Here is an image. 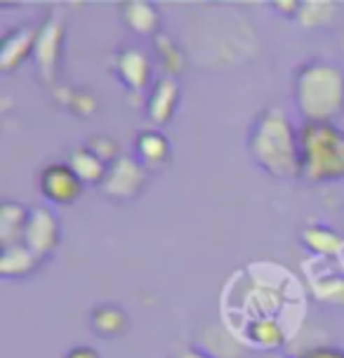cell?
<instances>
[{
  "label": "cell",
  "instance_id": "7402d4cb",
  "mask_svg": "<svg viewBox=\"0 0 344 358\" xmlns=\"http://www.w3.org/2000/svg\"><path fill=\"white\" fill-rule=\"evenodd\" d=\"M64 104L78 116H90L92 111H97V99L90 97L87 92H71V99H66Z\"/></svg>",
  "mask_w": 344,
  "mask_h": 358
},
{
  "label": "cell",
  "instance_id": "d6986e66",
  "mask_svg": "<svg viewBox=\"0 0 344 358\" xmlns=\"http://www.w3.org/2000/svg\"><path fill=\"white\" fill-rule=\"evenodd\" d=\"M154 52H156V62L163 66L165 76H180V71L184 69V50L172 41L170 36H156L154 38Z\"/></svg>",
  "mask_w": 344,
  "mask_h": 358
},
{
  "label": "cell",
  "instance_id": "5bb4252c",
  "mask_svg": "<svg viewBox=\"0 0 344 358\" xmlns=\"http://www.w3.org/2000/svg\"><path fill=\"white\" fill-rule=\"evenodd\" d=\"M90 325L94 335L101 337V340H118L130 328V316L120 304L104 302L90 311Z\"/></svg>",
  "mask_w": 344,
  "mask_h": 358
},
{
  "label": "cell",
  "instance_id": "cb8c5ba5",
  "mask_svg": "<svg viewBox=\"0 0 344 358\" xmlns=\"http://www.w3.org/2000/svg\"><path fill=\"white\" fill-rule=\"evenodd\" d=\"M299 358H344V349H340V347H311Z\"/></svg>",
  "mask_w": 344,
  "mask_h": 358
},
{
  "label": "cell",
  "instance_id": "7c38bea8",
  "mask_svg": "<svg viewBox=\"0 0 344 358\" xmlns=\"http://www.w3.org/2000/svg\"><path fill=\"white\" fill-rule=\"evenodd\" d=\"M135 158L144 165L149 172H156L165 168L172 158V144L168 134L158 127H144L135 134Z\"/></svg>",
  "mask_w": 344,
  "mask_h": 358
},
{
  "label": "cell",
  "instance_id": "7a4b0ae2",
  "mask_svg": "<svg viewBox=\"0 0 344 358\" xmlns=\"http://www.w3.org/2000/svg\"><path fill=\"white\" fill-rule=\"evenodd\" d=\"M292 104L302 123H340L344 118V66L307 59L292 73Z\"/></svg>",
  "mask_w": 344,
  "mask_h": 358
},
{
  "label": "cell",
  "instance_id": "44dd1931",
  "mask_svg": "<svg viewBox=\"0 0 344 358\" xmlns=\"http://www.w3.org/2000/svg\"><path fill=\"white\" fill-rule=\"evenodd\" d=\"M85 146L90 151H94L104 163H113L116 158H120L123 153L118 151V142L113 137H106V134H92L85 142Z\"/></svg>",
  "mask_w": 344,
  "mask_h": 358
},
{
  "label": "cell",
  "instance_id": "52a82bcc",
  "mask_svg": "<svg viewBox=\"0 0 344 358\" xmlns=\"http://www.w3.org/2000/svg\"><path fill=\"white\" fill-rule=\"evenodd\" d=\"M24 245L36 252L41 259H50L62 245V222L50 208L36 206L31 208Z\"/></svg>",
  "mask_w": 344,
  "mask_h": 358
},
{
  "label": "cell",
  "instance_id": "ba28073f",
  "mask_svg": "<svg viewBox=\"0 0 344 358\" xmlns=\"http://www.w3.org/2000/svg\"><path fill=\"white\" fill-rule=\"evenodd\" d=\"M85 189L69 163H50L38 175V191L52 206H71Z\"/></svg>",
  "mask_w": 344,
  "mask_h": 358
},
{
  "label": "cell",
  "instance_id": "2e32d148",
  "mask_svg": "<svg viewBox=\"0 0 344 358\" xmlns=\"http://www.w3.org/2000/svg\"><path fill=\"white\" fill-rule=\"evenodd\" d=\"M245 340L252 347L266 351H278L285 344V330L273 316H255L245 325Z\"/></svg>",
  "mask_w": 344,
  "mask_h": 358
},
{
  "label": "cell",
  "instance_id": "8fae6325",
  "mask_svg": "<svg viewBox=\"0 0 344 358\" xmlns=\"http://www.w3.org/2000/svg\"><path fill=\"white\" fill-rule=\"evenodd\" d=\"M120 22L135 36L151 38V41L163 34V15L158 5L149 3V0H125V3H120Z\"/></svg>",
  "mask_w": 344,
  "mask_h": 358
},
{
  "label": "cell",
  "instance_id": "484cf974",
  "mask_svg": "<svg viewBox=\"0 0 344 358\" xmlns=\"http://www.w3.org/2000/svg\"><path fill=\"white\" fill-rule=\"evenodd\" d=\"M177 358H217V356H213L210 351H203L199 347H189V349H182L180 354H177Z\"/></svg>",
  "mask_w": 344,
  "mask_h": 358
},
{
  "label": "cell",
  "instance_id": "4fadbf2b",
  "mask_svg": "<svg viewBox=\"0 0 344 358\" xmlns=\"http://www.w3.org/2000/svg\"><path fill=\"white\" fill-rule=\"evenodd\" d=\"M43 262L36 252H31L24 243L12 248H0V278L3 280H24L38 273Z\"/></svg>",
  "mask_w": 344,
  "mask_h": 358
},
{
  "label": "cell",
  "instance_id": "6da1fadb",
  "mask_svg": "<svg viewBox=\"0 0 344 358\" xmlns=\"http://www.w3.org/2000/svg\"><path fill=\"white\" fill-rule=\"evenodd\" d=\"M248 158L273 179H299V127L285 108L269 104L259 108L245 137Z\"/></svg>",
  "mask_w": 344,
  "mask_h": 358
},
{
  "label": "cell",
  "instance_id": "3957f363",
  "mask_svg": "<svg viewBox=\"0 0 344 358\" xmlns=\"http://www.w3.org/2000/svg\"><path fill=\"white\" fill-rule=\"evenodd\" d=\"M299 179L307 184L344 182V130L340 125H299Z\"/></svg>",
  "mask_w": 344,
  "mask_h": 358
},
{
  "label": "cell",
  "instance_id": "d4e9b609",
  "mask_svg": "<svg viewBox=\"0 0 344 358\" xmlns=\"http://www.w3.org/2000/svg\"><path fill=\"white\" fill-rule=\"evenodd\" d=\"M64 358H101L99 351L90 347V344H78V347H71L64 354Z\"/></svg>",
  "mask_w": 344,
  "mask_h": 358
},
{
  "label": "cell",
  "instance_id": "8992f818",
  "mask_svg": "<svg viewBox=\"0 0 344 358\" xmlns=\"http://www.w3.org/2000/svg\"><path fill=\"white\" fill-rule=\"evenodd\" d=\"M113 71H116L118 80L132 97H146V92L154 85V62L146 50L137 48V45H125V48L116 50L113 55Z\"/></svg>",
  "mask_w": 344,
  "mask_h": 358
},
{
  "label": "cell",
  "instance_id": "e0dca14e",
  "mask_svg": "<svg viewBox=\"0 0 344 358\" xmlns=\"http://www.w3.org/2000/svg\"><path fill=\"white\" fill-rule=\"evenodd\" d=\"M299 241H302V245L311 255H318V257H330V255H340L344 250V238L335 229L326 227V224H309V227H304Z\"/></svg>",
  "mask_w": 344,
  "mask_h": 358
},
{
  "label": "cell",
  "instance_id": "9c48e42d",
  "mask_svg": "<svg viewBox=\"0 0 344 358\" xmlns=\"http://www.w3.org/2000/svg\"><path fill=\"white\" fill-rule=\"evenodd\" d=\"M182 87L175 76H158L154 85L144 97V116L151 123V127H165L175 118L177 108H180Z\"/></svg>",
  "mask_w": 344,
  "mask_h": 358
},
{
  "label": "cell",
  "instance_id": "ffe728a7",
  "mask_svg": "<svg viewBox=\"0 0 344 358\" xmlns=\"http://www.w3.org/2000/svg\"><path fill=\"white\" fill-rule=\"evenodd\" d=\"M335 3L330 0H302V8H299L297 22L304 29H321L328 27L335 17Z\"/></svg>",
  "mask_w": 344,
  "mask_h": 358
},
{
  "label": "cell",
  "instance_id": "ac0fdd59",
  "mask_svg": "<svg viewBox=\"0 0 344 358\" xmlns=\"http://www.w3.org/2000/svg\"><path fill=\"white\" fill-rule=\"evenodd\" d=\"M69 165H71V170L78 175V179L85 184V187L87 184H92V187H101L106 172H109V163L101 161L97 153L87 149L85 144L69 153Z\"/></svg>",
  "mask_w": 344,
  "mask_h": 358
},
{
  "label": "cell",
  "instance_id": "5b68a950",
  "mask_svg": "<svg viewBox=\"0 0 344 358\" xmlns=\"http://www.w3.org/2000/svg\"><path fill=\"white\" fill-rule=\"evenodd\" d=\"M146 184H149V170L135 156H120L109 163V172H106L99 191L109 201L130 203L144 194Z\"/></svg>",
  "mask_w": 344,
  "mask_h": 358
},
{
  "label": "cell",
  "instance_id": "4316f807",
  "mask_svg": "<svg viewBox=\"0 0 344 358\" xmlns=\"http://www.w3.org/2000/svg\"><path fill=\"white\" fill-rule=\"evenodd\" d=\"M266 358H288V356L281 354V351H271V354H266Z\"/></svg>",
  "mask_w": 344,
  "mask_h": 358
},
{
  "label": "cell",
  "instance_id": "603a6c76",
  "mask_svg": "<svg viewBox=\"0 0 344 358\" xmlns=\"http://www.w3.org/2000/svg\"><path fill=\"white\" fill-rule=\"evenodd\" d=\"M271 8L276 10V15L288 17V19H297L299 8H302V0H273Z\"/></svg>",
  "mask_w": 344,
  "mask_h": 358
},
{
  "label": "cell",
  "instance_id": "277c9868",
  "mask_svg": "<svg viewBox=\"0 0 344 358\" xmlns=\"http://www.w3.org/2000/svg\"><path fill=\"white\" fill-rule=\"evenodd\" d=\"M64 34H66V31H64V15L57 10H50L45 19L41 22V27H38V41H36V52H34L36 71L48 87H52L55 83L59 80Z\"/></svg>",
  "mask_w": 344,
  "mask_h": 358
},
{
  "label": "cell",
  "instance_id": "9a60e30c",
  "mask_svg": "<svg viewBox=\"0 0 344 358\" xmlns=\"http://www.w3.org/2000/svg\"><path fill=\"white\" fill-rule=\"evenodd\" d=\"M31 208L17 201H3L0 206V248H12L24 243Z\"/></svg>",
  "mask_w": 344,
  "mask_h": 358
},
{
  "label": "cell",
  "instance_id": "30bf717a",
  "mask_svg": "<svg viewBox=\"0 0 344 358\" xmlns=\"http://www.w3.org/2000/svg\"><path fill=\"white\" fill-rule=\"evenodd\" d=\"M38 27L41 24L24 22L3 36V41H0V73L8 76L17 71L19 66H24L29 59H34Z\"/></svg>",
  "mask_w": 344,
  "mask_h": 358
}]
</instances>
